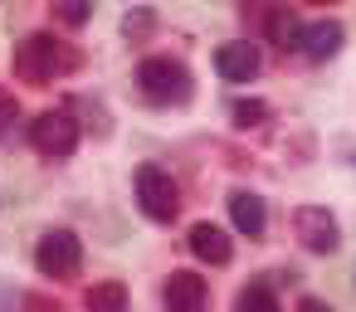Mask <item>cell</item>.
<instances>
[{
	"label": "cell",
	"mask_w": 356,
	"mask_h": 312,
	"mask_svg": "<svg viewBox=\"0 0 356 312\" xmlns=\"http://www.w3.org/2000/svg\"><path fill=\"white\" fill-rule=\"evenodd\" d=\"M79 69V49H69L54 35H30L15 44V79L20 83H54L59 74Z\"/></svg>",
	"instance_id": "obj_1"
},
{
	"label": "cell",
	"mask_w": 356,
	"mask_h": 312,
	"mask_svg": "<svg viewBox=\"0 0 356 312\" xmlns=\"http://www.w3.org/2000/svg\"><path fill=\"white\" fill-rule=\"evenodd\" d=\"M137 83H142V93H147L152 103H186V98H191V74H186V64H176V59H166V54L142 59Z\"/></svg>",
	"instance_id": "obj_2"
},
{
	"label": "cell",
	"mask_w": 356,
	"mask_h": 312,
	"mask_svg": "<svg viewBox=\"0 0 356 312\" xmlns=\"http://www.w3.org/2000/svg\"><path fill=\"white\" fill-rule=\"evenodd\" d=\"M30 147L40 151V156H49V161H64V156H74L79 151V122H74V113H40L35 122H30Z\"/></svg>",
	"instance_id": "obj_3"
},
{
	"label": "cell",
	"mask_w": 356,
	"mask_h": 312,
	"mask_svg": "<svg viewBox=\"0 0 356 312\" xmlns=\"http://www.w3.org/2000/svg\"><path fill=\"white\" fill-rule=\"evenodd\" d=\"M137 200H142V210L152 215V220H176V210H181V186L171 181V171H161V166H142L137 171Z\"/></svg>",
	"instance_id": "obj_4"
},
{
	"label": "cell",
	"mask_w": 356,
	"mask_h": 312,
	"mask_svg": "<svg viewBox=\"0 0 356 312\" xmlns=\"http://www.w3.org/2000/svg\"><path fill=\"white\" fill-rule=\"evenodd\" d=\"M35 263H40L44 278H74L79 263H83L79 234H74V229H49V234L40 239V249H35Z\"/></svg>",
	"instance_id": "obj_5"
},
{
	"label": "cell",
	"mask_w": 356,
	"mask_h": 312,
	"mask_svg": "<svg viewBox=\"0 0 356 312\" xmlns=\"http://www.w3.org/2000/svg\"><path fill=\"white\" fill-rule=\"evenodd\" d=\"M259 20V30L268 35V44H278V49H298V35H302V25H298V15L288 10V6H273V0H244V20Z\"/></svg>",
	"instance_id": "obj_6"
},
{
	"label": "cell",
	"mask_w": 356,
	"mask_h": 312,
	"mask_svg": "<svg viewBox=\"0 0 356 312\" xmlns=\"http://www.w3.org/2000/svg\"><path fill=\"white\" fill-rule=\"evenodd\" d=\"M293 229H298L302 249H312V254H332V249L341 244V229H337V220H332L322 205H302V210L293 215Z\"/></svg>",
	"instance_id": "obj_7"
},
{
	"label": "cell",
	"mask_w": 356,
	"mask_h": 312,
	"mask_svg": "<svg viewBox=\"0 0 356 312\" xmlns=\"http://www.w3.org/2000/svg\"><path fill=\"white\" fill-rule=\"evenodd\" d=\"M205 302H210V288H205L200 273L176 268V273L166 278V307H171V312H205Z\"/></svg>",
	"instance_id": "obj_8"
},
{
	"label": "cell",
	"mask_w": 356,
	"mask_h": 312,
	"mask_svg": "<svg viewBox=\"0 0 356 312\" xmlns=\"http://www.w3.org/2000/svg\"><path fill=\"white\" fill-rule=\"evenodd\" d=\"M215 69H220L225 83H249L259 74V49L244 44V40H229V44L215 49Z\"/></svg>",
	"instance_id": "obj_9"
},
{
	"label": "cell",
	"mask_w": 356,
	"mask_h": 312,
	"mask_svg": "<svg viewBox=\"0 0 356 312\" xmlns=\"http://www.w3.org/2000/svg\"><path fill=\"white\" fill-rule=\"evenodd\" d=\"M298 49H302L307 59H332V54L341 49V25H337V20H312V25H302Z\"/></svg>",
	"instance_id": "obj_10"
},
{
	"label": "cell",
	"mask_w": 356,
	"mask_h": 312,
	"mask_svg": "<svg viewBox=\"0 0 356 312\" xmlns=\"http://www.w3.org/2000/svg\"><path fill=\"white\" fill-rule=\"evenodd\" d=\"M229 220H234V229H239V234L259 239V234H264V224H268V210H264V200H259L254 190H234V195H229Z\"/></svg>",
	"instance_id": "obj_11"
},
{
	"label": "cell",
	"mask_w": 356,
	"mask_h": 312,
	"mask_svg": "<svg viewBox=\"0 0 356 312\" xmlns=\"http://www.w3.org/2000/svg\"><path fill=\"white\" fill-rule=\"evenodd\" d=\"M191 254L220 268V263L234 258V244H229V234H225L220 224H195V229H191Z\"/></svg>",
	"instance_id": "obj_12"
},
{
	"label": "cell",
	"mask_w": 356,
	"mask_h": 312,
	"mask_svg": "<svg viewBox=\"0 0 356 312\" xmlns=\"http://www.w3.org/2000/svg\"><path fill=\"white\" fill-rule=\"evenodd\" d=\"M88 312H127V288L122 283H93L88 288Z\"/></svg>",
	"instance_id": "obj_13"
},
{
	"label": "cell",
	"mask_w": 356,
	"mask_h": 312,
	"mask_svg": "<svg viewBox=\"0 0 356 312\" xmlns=\"http://www.w3.org/2000/svg\"><path fill=\"white\" fill-rule=\"evenodd\" d=\"M234 312H278V297H273L268 283H249V288H239Z\"/></svg>",
	"instance_id": "obj_14"
},
{
	"label": "cell",
	"mask_w": 356,
	"mask_h": 312,
	"mask_svg": "<svg viewBox=\"0 0 356 312\" xmlns=\"http://www.w3.org/2000/svg\"><path fill=\"white\" fill-rule=\"evenodd\" d=\"M229 117H234L239 127H259V122L268 117V103H259V98H239V103L229 108Z\"/></svg>",
	"instance_id": "obj_15"
},
{
	"label": "cell",
	"mask_w": 356,
	"mask_h": 312,
	"mask_svg": "<svg viewBox=\"0 0 356 312\" xmlns=\"http://www.w3.org/2000/svg\"><path fill=\"white\" fill-rule=\"evenodd\" d=\"M59 20H64V25H83V20H88V6H83V0H69V6L59 10Z\"/></svg>",
	"instance_id": "obj_16"
},
{
	"label": "cell",
	"mask_w": 356,
	"mask_h": 312,
	"mask_svg": "<svg viewBox=\"0 0 356 312\" xmlns=\"http://www.w3.org/2000/svg\"><path fill=\"white\" fill-rule=\"evenodd\" d=\"M15 113H20V108H15V98H10L6 88H0V132H6V127L15 122Z\"/></svg>",
	"instance_id": "obj_17"
},
{
	"label": "cell",
	"mask_w": 356,
	"mask_h": 312,
	"mask_svg": "<svg viewBox=\"0 0 356 312\" xmlns=\"http://www.w3.org/2000/svg\"><path fill=\"white\" fill-rule=\"evenodd\" d=\"M25 312H64L54 297H44V293H35V297H25Z\"/></svg>",
	"instance_id": "obj_18"
},
{
	"label": "cell",
	"mask_w": 356,
	"mask_h": 312,
	"mask_svg": "<svg viewBox=\"0 0 356 312\" xmlns=\"http://www.w3.org/2000/svg\"><path fill=\"white\" fill-rule=\"evenodd\" d=\"M298 312H332V307H327L322 297H302V302H298Z\"/></svg>",
	"instance_id": "obj_19"
},
{
	"label": "cell",
	"mask_w": 356,
	"mask_h": 312,
	"mask_svg": "<svg viewBox=\"0 0 356 312\" xmlns=\"http://www.w3.org/2000/svg\"><path fill=\"white\" fill-rule=\"evenodd\" d=\"M312 6H332V0H312Z\"/></svg>",
	"instance_id": "obj_20"
}]
</instances>
